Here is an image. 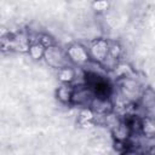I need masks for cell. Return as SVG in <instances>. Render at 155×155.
Masks as SVG:
<instances>
[{
    "label": "cell",
    "mask_w": 155,
    "mask_h": 155,
    "mask_svg": "<svg viewBox=\"0 0 155 155\" xmlns=\"http://www.w3.org/2000/svg\"><path fill=\"white\" fill-rule=\"evenodd\" d=\"M67 54H68V57H70V59H71L73 62L76 61V57H79L78 63H84V62L88 61V53H87V51H86L84 47H81L80 45H74V46H71V47L69 48V51H68Z\"/></svg>",
    "instance_id": "1"
},
{
    "label": "cell",
    "mask_w": 155,
    "mask_h": 155,
    "mask_svg": "<svg viewBox=\"0 0 155 155\" xmlns=\"http://www.w3.org/2000/svg\"><path fill=\"white\" fill-rule=\"evenodd\" d=\"M73 92H74V88H71L70 86H62L57 94H58V98L63 102H70L71 101V97H73Z\"/></svg>",
    "instance_id": "2"
}]
</instances>
